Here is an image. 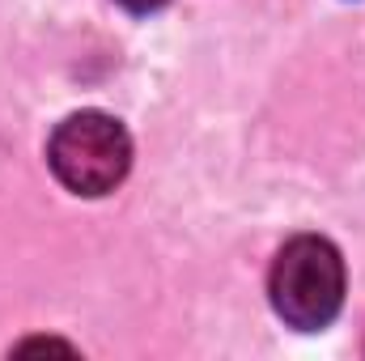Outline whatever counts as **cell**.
<instances>
[{"instance_id": "obj_1", "label": "cell", "mask_w": 365, "mask_h": 361, "mask_svg": "<svg viewBox=\"0 0 365 361\" xmlns=\"http://www.w3.org/2000/svg\"><path fill=\"white\" fill-rule=\"evenodd\" d=\"M272 306L289 327L319 332L340 315L344 302V260L327 238H293L272 268Z\"/></svg>"}, {"instance_id": "obj_2", "label": "cell", "mask_w": 365, "mask_h": 361, "mask_svg": "<svg viewBox=\"0 0 365 361\" xmlns=\"http://www.w3.org/2000/svg\"><path fill=\"white\" fill-rule=\"evenodd\" d=\"M47 162L56 179L77 195H106L115 191L132 166V141L119 119L102 111L68 115L47 145Z\"/></svg>"}, {"instance_id": "obj_3", "label": "cell", "mask_w": 365, "mask_h": 361, "mask_svg": "<svg viewBox=\"0 0 365 361\" xmlns=\"http://www.w3.org/2000/svg\"><path fill=\"white\" fill-rule=\"evenodd\" d=\"M115 4H123L128 13H153V9H162L166 0H115Z\"/></svg>"}]
</instances>
